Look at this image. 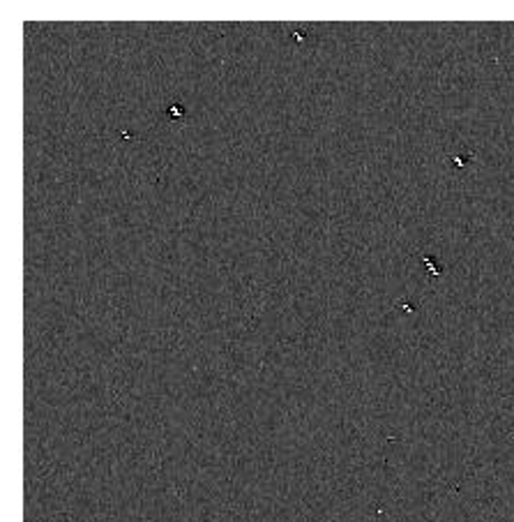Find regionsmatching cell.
I'll return each instance as SVG.
<instances>
[{
	"label": "cell",
	"instance_id": "6da1fadb",
	"mask_svg": "<svg viewBox=\"0 0 514 522\" xmlns=\"http://www.w3.org/2000/svg\"><path fill=\"white\" fill-rule=\"evenodd\" d=\"M166 118H169V121H185L187 111H185V106H182V102H171V104L166 106Z\"/></svg>",
	"mask_w": 514,
	"mask_h": 522
}]
</instances>
